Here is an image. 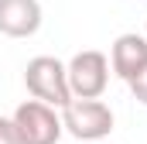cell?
<instances>
[{"instance_id": "cell-9", "label": "cell", "mask_w": 147, "mask_h": 144, "mask_svg": "<svg viewBox=\"0 0 147 144\" xmlns=\"http://www.w3.org/2000/svg\"><path fill=\"white\" fill-rule=\"evenodd\" d=\"M92 144H106V141H92Z\"/></svg>"}, {"instance_id": "cell-6", "label": "cell", "mask_w": 147, "mask_h": 144, "mask_svg": "<svg viewBox=\"0 0 147 144\" xmlns=\"http://www.w3.org/2000/svg\"><path fill=\"white\" fill-rule=\"evenodd\" d=\"M144 65H147V38L144 35L127 31V35H120L116 41H113V48H110V69H113V75H120V79L127 82V79H134Z\"/></svg>"}, {"instance_id": "cell-5", "label": "cell", "mask_w": 147, "mask_h": 144, "mask_svg": "<svg viewBox=\"0 0 147 144\" xmlns=\"http://www.w3.org/2000/svg\"><path fill=\"white\" fill-rule=\"evenodd\" d=\"M41 28V3L38 0H0V35L31 38Z\"/></svg>"}, {"instance_id": "cell-2", "label": "cell", "mask_w": 147, "mask_h": 144, "mask_svg": "<svg viewBox=\"0 0 147 144\" xmlns=\"http://www.w3.org/2000/svg\"><path fill=\"white\" fill-rule=\"evenodd\" d=\"M62 127L75 141H106L113 130V110L103 100H79L72 96L62 107Z\"/></svg>"}, {"instance_id": "cell-10", "label": "cell", "mask_w": 147, "mask_h": 144, "mask_svg": "<svg viewBox=\"0 0 147 144\" xmlns=\"http://www.w3.org/2000/svg\"><path fill=\"white\" fill-rule=\"evenodd\" d=\"M144 38H147V31H144Z\"/></svg>"}, {"instance_id": "cell-4", "label": "cell", "mask_w": 147, "mask_h": 144, "mask_svg": "<svg viewBox=\"0 0 147 144\" xmlns=\"http://www.w3.org/2000/svg\"><path fill=\"white\" fill-rule=\"evenodd\" d=\"M14 127L21 130L24 144H58L62 137V113L58 107H48L41 100H24L21 107L14 110Z\"/></svg>"}, {"instance_id": "cell-7", "label": "cell", "mask_w": 147, "mask_h": 144, "mask_svg": "<svg viewBox=\"0 0 147 144\" xmlns=\"http://www.w3.org/2000/svg\"><path fill=\"white\" fill-rule=\"evenodd\" d=\"M127 86H130V93L137 96V103H144V107H147V65L137 72L134 79H127Z\"/></svg>"}, {"instance_id": "cell-1", "label": "cell", "mask_w": 147, "mask_h": 144, "mask_svg": "<svg viewBox=\"0 0 147 144\" xmlns=\"http://www.w3.org/2000/svg\"><path fill=\"white\" fill-rule=\"evenodd\" d=\"M24 86L34 100L48 103V107H58V110L72 100L65 62H58L55 55H34L24 69Z\"/></svg>"}, {"instance_id": "cell-3", "label": "cell", "mask_w": 147, "mask_h": 144, "mask_svg": "<svg viewBox=\"0 0 147 144\" xmlns=\"http://www.w3.org/2000/svg\"><path fill=\"white\" fill-rule=\"evenodd\" d=\"M69 89L79 100H99L110 86V58L96 48H86V52H75L69 58Z\"/></svg>"}, {"instance_id": "cell-8", "label": "cell", "mask_w": 147, "mask_h": 144, "mask_svg": "<svg viewBox=\"0 0 147 144\" xmlns=\"http://www.w3.org/2000/svg\"><path fill=\"white\" fill-rule=\"evenodd\" d=\"M0 144H24L21 130L14 127V120H10V117H0Z\"/></svg>"}]
</instances>
